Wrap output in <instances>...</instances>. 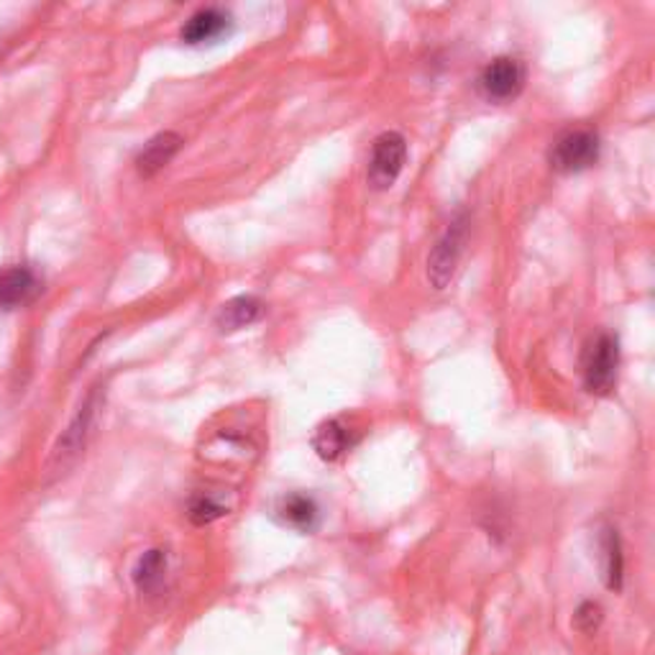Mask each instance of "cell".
Returning a JSON list of instances; mask_svg holds the SVG:
<instances>
[{"label":"cell","instance_id":"cell-1","mask_svg":"<svg viewBox=\"0 0 655 655\" xmlns=\"http://www.w3.org/2000/svg\"><path fill=\"white\" fill-rule=\"evenodd\" d=\"M101 407H103L101 392L93 390L85 398V402H82L78 413H74V417L65 428L62 436H59L57 446L51 448V456L47 461V471L51 476L65 474V471L80 459L82 451H85L90 436H93V428L97 423V410Z\"/></svg>","mask_w":655,"mask_h":655},{"label":"cell","instance_id":"cell-2","mask_svg":"<svg viewBox=\"0 0 655 655\" xmlns=\"http://www.w3.org/2000/svg\"><path fill=\"white\" fill-rule=\"evenodd\" d=\"M469 228H471L469 212L459 210L451 220H448L446 231L440 233L436 246H433V251L428 254V281L436 289H446L451 285L453 274L459 269L463 251H467Z\"/></svg>","mask_w":655,"mask_h":655},{"label":"cell","instance_id":"cell-3","mask_svg":"<svg viewBox=\"0 0 655 655\" xmlns=\"http://www.w3.org/2000/svg\"><path fill=\"white\" fill-rule=\"evenodd\" d=\"M617 369H620V338L614 333L601 331L586 344L582 371L584 387L594 398H607L617 384Z\"/></svg>","mask_w":655,"mask_h":655},{"label":"cell","instance_id":"cell-4","mask_svg":"<svg viewBox=\"0 0 655 655\" xmlns=\"http://www.w3.org/2000/svg\"><path fill=\"white\" fill-rule=\"evenodd\" d=\"M601 139L594 128H571L553 141L548 162L561 174H578L599 162Z\"/></svg>","mask_w":655,"mask_h":655},{"label":"cell","instance_id":"cell-5","mask_svg":"<svg viewBox=\"0 0 655 655\" xmlns=\"http://www.w3.org/2000/svg\"><path fill=\"white\" fill-rule=\"evenodd\" d=\"M407 162V139L400 131L379 134L369 151L367 182L371 189H390L400 180Z\"/></svg>","mask_w":655,"mask_h":655},{"label":"cell","instance_id":"cell-6","mask_svg":"<svg viewBox=\"0 0 655 655\" xmlns=\"http://www.w3.org/2000/svg\"><path fill=\"white\" fill-rule=\"evenodd\" d=\"M528 70L517 57H494L479 74V93L492 103H509L522 93Z\"/></svg>","mask_w":655,"mask_h":655},{"label":"cell","instance_id":"cell-7","mask_svg":"<svg viewBox=\"0 0 655 655\" xmlns=\"http://www.w3.org/2000/svg\"><path fill=\"white\" fill-rule=\"evenodd\" d=\"M233 19L223 9H203L187 19L182 26V42L189 47H203V44H216L223 36L231 34Z\"/></svg>","mask_w":655,"mask_h":655},{"label":"cell","instance_id":"cell-8","mask_svg":"<svg viewBox=\"0 0 655 655\" xmlns=\"http://www.w3.org/2000/svg\"><path fill=\"white\" fill-rule=\"evenodd\" d=\"M359 433H356L352 425H348L344 417H333V421H325L312 436V448L320 459L333 463L352 451V448L359 444Z\"/></svg>","mask_w":655,"mask_h":655},{"label":"cell","instance_id":"cell-9","mask_svg":"<svg viewBox=\"0 0 655 655\" xmlns=\"http://www.w3.org/2000/svg\"><path fill=\"white\" fill-rule=\"evenodd\" d=\"M182 136L174 134V131H162L157 134L154 139H149L143 143V149L139 151V157H136V170H139L141 177H154L164 170L166 164L172 162L174 157H177V151L182 149Z\"/></svg>","mask_w":655,"mask_h":655},{"label":"cell","instance_id":"cell-10","mask_svg":"<svg viewBox=\"0 0 655 655\" xmlns=\"http://www.w3.org/2000/svg\"><path fill=\"white\" fill-rule=\"evenodd\" d=\"M277 517L297 532H315L320 525V507L310 494L292 492L277 502Z\"/></svg>","mask_w":655,"mask_h":655},{"label":"cell","instance_id":"cell-11","mask_svg":"<svg viewBox=\"0 0 655 655\" xmlns=\"http://www.w3.org/2000/svg\"><path fill=\"white\" fill-rule=\"evenodd\" d=\"M39 292V279L28 266L0 269V308L11 310L32 300Z\"/></svg>","mask_w":655,"mask_h":655},{"label":"cell","instance_id":"cell-12","mask_svg":"<svg viewBox=\"0 0 655 655\" xmlns=\"http://www.w3.org/2000/svg\"><path fill=\"white\" fill-rule=\"evenodd\" d=\"M599 548H601V571H605V584L607 589L620 591L622 578H624V555H622V540L620 532L612 525H605L599 536Z\"/></svg>","mask_w":655,"mask_h":655},{"label":"cell","instance_id":"cell-13","mask_svg":"<svg viewBox=\"0 0 655 655\" xmlns=\"http://www.w3.org/2000/svg\"><path fill=\"white\" fill-rule=\"evenodd\" d=\"M258 315H262V302L251 295H241L228 300L223 308H220L216 325L220 328V333H233L241 331V328L254 325Z\"/></svg>","mask_w":655,"mask_h":655},{"label":"cell","instance_id":"cell-14","mask_svg":"<svg viewBox=\"0 0 655 655\" xmlns=\"http://www.w3.org/2000/svg\"><path fill=\"white\" fill-rule=\"evenodd\" d=\"M166 578V553L159 551V548H151L136 561L134 566V584L136 589L147 597H154V594L162 591Z\"/></svg>","mask_w":655,"mask_h":655},{"label":"cell","instance_id":"cell-15","mask_svg":"<svg viewBox=\"0 0 655 655\" xmlns=\"http://www.w3.org/2000/svg\"><path fill=\"white\" fill-rule=\"evenodd\" d=\"M223 515H228V505H223L218 497H212V494H197L187 507V517L193 520V525H200V528L220 520Z\"/></svg>","mask_w":655,"mask_h":655},{"label":"cell","instance_id":"cell-16","mask_svg":"<svg viewBox=\"0 0 655 655\" xmlns=\"http://www.w3.org/2000/svg\"><path fill=\"white\" fill-rule=\"evenodd\" d=\"M601 617L605 614H601V607L597 605V601H584V605L576 609L574 624L582 632H594L601 624Z\"/></svg>","mask_w":655,"mask_h":655}]
</instances>
